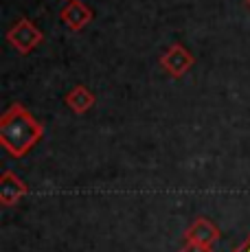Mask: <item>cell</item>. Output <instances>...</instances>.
<instances>
[{
    "label": "cell",
    "instance_id": "8",
    "mask_svg": "<svg viewBox=\"0 0 250 252\" xmlns=\"http://www.w3.org/2000/svg\"><path fill=\"white\" fill-rule=\"evenodd\" d=\"M180 252H213V246H206V244H198V241H187L185 246L180 248Z\"/></svg>",
    "mask_w": 250,
    "mask_h": 252
},
{
    "label": "cell",
    "instance_id": "7",
    "mask_svg": "<svg viewBox=\"0 0 250 252\" xmlns=\"http://www.w3.org/2000/svg\"><path fill=\"white\" fill-rule=\"evenodd\" d=\"M64 103H66V108H70L75 114H84L97 103V96H94L93 90H88L86 86L79 84L64 96Z\"/></svg>",
    "mask_w": 250,
    "mask_h": 252
},
{
    "label": "cell",
    "instance_id": "1",
    "mask_svg": "<svg viewBox=\"0 0 250 252\" xmlns=\"http://www.w3.org/2000/svg\"><path fill=\"white\" fill-rule=\"evenodd\" d=\"M42 138H44V125L25 105L13 103L0 116V143L9 156H27Z\"/></svg>",
    "mask_w": 250,
    "mask_h": 252
},
{
    "label": "cell",
    "instance_id": "2",
    "mask_svg": "<svg viewBox=\"0 0 250 252\" xmlns=\"http://www.w3.org/2000/svg\"><path fill=\"white\" fill-rule=\"evenodd\" d=\"M7 40L18 53L29 55V53L35 51V48L44 42V35H42V31L29 20V18H20V20L7 31Z\"/></svg>",
    "mask_w": 250,
    "mask_h": 252
},
{
    "label": "cell",
    "instance_id": "9",
    "mask_svg": "<svg viewBox=\"0 0 250 252\" xmlns=\"http://www.w3.org/2000/svg\"><path fill=\"white\" fill-rule=\"evenodd\" d=\"M233 252H250V235H248V239L244 241L242 246H237V248H235Z\"/></svg>",
    "mask_w": 250,
    "mask_h": 252
},
{
    "label": "cell",
    "instance_id": "10",
    "mask_svg": "<svg viewBox=\"0 0 250 252\" xmlns=\"http://www.w3.org/2000/svg\"><path fill=\"white\" fill-rule=\"evenodd\" d=\"M246 4H248V7H250V0H246Z\"/></svg>",
    "mask_w": 250,
    "mask_h": 252
},
{
    "label": "cell",
    "instance_id": "5",
    "mask_svg": "<svg viewBox=\"0 0 250 252\" xmlns=\"http://www.w3.org/2000/svg\"><path fill=\"white\" fill-rule=\"evenodd\" d=\"M29 193V187L13 171H4L0 178V204L2 206H16Z\"/></svg>",
    "mask_w": 250,
    "mask_h": 252
},
{
    "label": "cell",
    "instance_id": "3",
    "mask_svg": "<svg viewBox=\"0 0 250 252\" xmlns=\"http://www.w3.org/2000/svg\"><path fill=\"white\" fill-rule=\"evenodd\" d=\"M193 64H195V57L191 55V53L180 44V42L171 44L165 53H162V57H160V68L167 70L171 77L187 75V72L193 68Z\"/></svg>",
    "mask_w": 250,
    "mask_h": 252
},
{
    "label": "cell",
    "instance_id": "4",
    "mask_svg": "<svg viewBox=\"0 0 250 252\" xmlns=\"http://www.w3.org/2000/svg\"><path fill=\"white\" fill-rule=\"evenodd\" d=\"M93 18H94L93 9L86 2H81V0H68L60 11V20L64 22L70 31H81L84 27H88V24L93 22Z\"/></svg>",
    "mask_w": 250,
    "mask_h": 252
},
{
    "label": "cell",
    "instance_id": "6",
    "mask_svg": "<svg viewBox=\"0 0 250 252\" xmlns=\"http://www.w3.org/2000/svg\"><path fill=\"white\" fill-rule=\"evenodd\" d=\"M219 237H222L219 228L211 220H206V217H198L185 232L187 241H198V244H206V246H213Z\"/></svg>",
    "mask_w": 250,
    "mask_h": 252
}]
</instances>
